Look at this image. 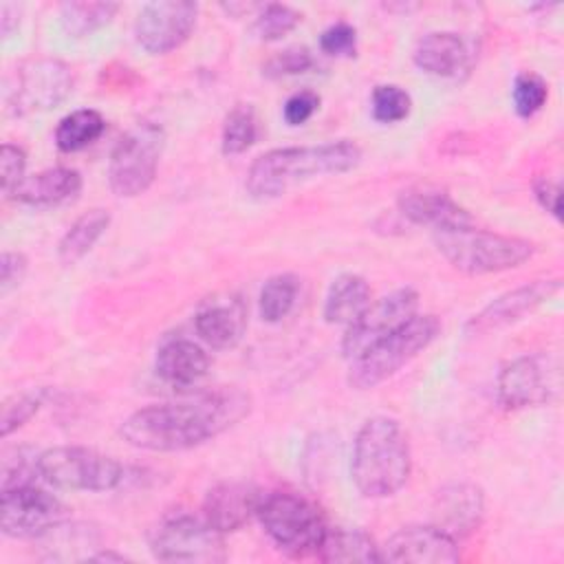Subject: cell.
Segmentation results:
<instances>
[{"label": "cell", "instance_id": "d590c367", "mask_svg": "<svg viewBox=\"0 0 564 564\" xmlns=\"http://www.w3.org/2000/svg\"><path fill=\"white\" fill-rule=\"evenodd\" d=\"M319 48L333 57H352L357 51V31L348 22H335L319 35Z\"/></svg>", "mask_w": 564, "mask_h": 564}, {"label": "cell", "instance_id": "ba28073f", "mask_svg": "<svg viewBox=\"0 0 564 564\" xmlns=\"http://www.w3.org/2000/svg\"><path fill=\"white\" fill-rule=\"evenodd\" d=\"M37 471L44 482L70 491H110L123 480L119 460L82 445H59L40 452Z\"/></svg>", "mask_w": 564, "mask_h": 564}, {"label": "cell", "instance_id": "74e56055", "mask_svg": "<svg viewBox=\"0 0 564 564\" xmlns=\"http://www.w3.org/2000/svg\"><path fill=\"white\" fill-rule=\"evenodd\" d=\"M319 108V95L315 90H297L293 93L286 101H284V108H282V115H284V121L289 126H302L306 123L315 110Z\"/></svg>", "mask_w": 564, "mask_h": 564}, {"label": "cell", "instance_id": "ab89813d", "mask_svg": "<svg viewBox=\"0 0 564 564\" xmlns=\"http://www.w3.org/2000/svg\"><path fill=\"white\" fill-rule=\"evenodd\" d=\"M533 194L535 200L540 203V207L551 214L553 218H560V198H562V189L560 183L549 178V176H540L533 181Z\"/></svg>", "mask_w": 564, "mask_h": 564}, {"label": "cell", "instance_id": "e575fe53", "mask_svg": "<svg viewBox=\"0 0 564 564\" xmlns=\"http://www.w3.org/2000/svg\"><path fill=\"white\" fill-rule=\"evenodd\" d=\"M315 66V57L306 46H289L280 53H275L267 64L262 66V73L267 77H289V75H302Z\"/></svg>", "mask_w": 564, "mask_h": 564}, {"label": "cell", "instance_id": "30bf717a", "mask_svg": "<svg viewBox=\"0 0 564 564\" xmlns=\"http://www.w3.org/2000/svg\"><path fill=\"white\" fill-rule=\"evenodd\" d=\"M68 518L70 509L35 480L2 487L0 527L9 538H44Z\"/></svg>", "mask_w": 564, "mask_h": 564}, {"label": "cell", "instance_id": "f35d334b", "mask_svg": "<svg viewBox=\"0 0 564 564\" xmlns=\"http://www.w3.org/2000/svg\"><path fill=\"white\" fill-rule=\"evenodd\" d=\"M26 273V258L18 251H4L0 260V291L7 295L11 289L20 286Z\"/></svg>", "mask_w": 564, "mask_h": 564}, {"label": "cell", "instance_id": "ffe728a7", "mask_svg": "<svg viewBox=\"0 0 564 564\" xmlns=\"http://www.w3.org/2000/svg\"><path fill=\"white\" fill-rule=\"evenodd\" d=\"M403 218L414 225H427L434 231L471 225V214L460 207L445 189L434 185H412L397 198Z\"/></svg>", "mask_w": 564, "mask_h": 564}, {"label": "cell", "instance_id": "7a4b0ae2", "mask_svg": "<svg viewBox=\"0 0 564 564\" xmlns=\"http://www.w3.org/2000/svg\"><path fill=\"white\" fill-rule=\"evenodd\" d=\"M361 148L348 139L328 141L319 145L278 148L260 154L247 172V194L258 200H269L286 194L289 189L326 176L341 174L357 167Z\"/></svg>", "mask_w": 564, "mask_h": 564}, {"label": "cell", "instance_id": "1f68e13d", "mask_svg": "<svg viewBox=\"0 0 564 564\" xmlns=\"http://www.w3.org/2000/svg\"><path fill=\"white\" fill-rule=\"evenodd\" d=\"M300 20H302V15L289 4H280V2L264 4V7H260V13L256 15L253 33L264 42H273V40H280L286 33H291Z\"/></svg>", "mask_w": 564, "mask_h": 564}, {"label": "cell", "instance_id": "836d02e7", "mask_svg": "<svg viewBox=\"0 0 564 564\" xmlns=\"http://www.w3.org/2000/svg\"><path fill=\"white\" fill-rule=\"evenodd\" d=\"M42 401H44V390H24L9 397L2 403V414H0L2 436H9L18 427H22L40 410Z\"/></svg>", "mask_w": 564, "mask_h": 564}, {"label": "cell", "instance_id": "8992f818", "mask_svg": "<svg viewBox=\"0 0 564 564\" xmlns=\"http://www.w3.org/2000/svg\"><path fill=\"white\" fill-rule=\"evenodd\" d=\"M256 518L271 542L293 557L317 555L326 535L319 509L311 500L291 491L262 494Z\"/></svg>", "mask_w": 564, "mask_h": 564}, {"label": "cell", "instance_id": "4dcf8cb0", "mask_svg": "<svg viewBox=\"0 0 564 564\" xmlns=\"http://www.w3.org/2000/svg\"><path fill=\"white\" fill-rule=\"evenodd\" d=\"M372 117L379 123H397L403 121L412 110V97L405 88L397 84H379L370 97Z\"/></svg>", "mask_w": 564, "mask_h": 564}, {"label": "cell", "instance_id": "44dd1931", "mask_svg": "<svg viewBox=\"0 0 564 564\" xmlns=\"http://www.w3.org/2000/svg\"><path fill=\"white\" fill-rule=\"evenodd\" d=\"M262 494L247 482H218L203 500V518L223 535L245 527L258 511Z\"/></svg>", "mask_w": 564, "mask_h": 564}, {"label": "cell", "instance_id": "2e32d148", "mask_svg": "<svg viewBox=\"0 0 564 564\" xmlns=\"http://www.w3.org/2000/svg\"><path fill=\"white\" fill-rule=\"evenodd\" d=\"M194 328L209 348H234L247 330V304L242 295L223 291L203 300L194 315Z\"/></svg>", "mask_w": 564, "mask_h": 564}, {"label": "cell", "instance_id": "6da1fadb", "mask_svg": "<svg viewBox=\"0 0 564 564\" xmlns=\"http://www.w3.org/2000/svg\"><path fill=\"white\" fill-rule=\"evenodd\" d=\"M251 410L238 388H216L192 397L152 403L132 412L119 427L126 443L148 452H181L203 445L234 427Z\"/></svg>", "mask_w": 564, "mask_h": 564}, {"label": "cell", "instance_id": "8fae6325", "mask_svg": "<svg viewBox=\"0 0 564 564\" xmlns=\"http://www.w3.org/2000/svg\"><path fill=\"white\" fill-rule=\"evenodd\" d=\"M73 68L55 57L29 59L15 73V84L9 90V110L15 117L46 112L57 108L73 93Z\"/></svg>", "mask_w": 564, "mask_h": 564}, {"label": "cell", "instance_id": "7c38bea8", "mask_svg": "<svg viewBox=\"0 0 564 564\" xmlns=\"http://www.w3.org/2000/svg\"><path fill=\"white\" fill-rule=\"evenodd\" d=\"M560 388L557 361L549 355H522L509 361L496 381L498 399L507 410L549 403Z\"/></svg>", "mask_w": 564, "mask_h": 564}, {"label": "cell", "instance_id": "4fadbf2b", "mask_svg": "<svg viewBox=\"0 0 564 564\" xmlns=\"http://www.w3.org/2000/svg\"><path fill=\"white\" fill-rule=\"evenodd\" d=\"M416 308H419V293L410 286L397 289L379 297L377 302H370L366 311L352 324L346 326V333L341 337V355L352 361L375 341L390 335L410 317H414Z\"/></svg>", "mask_w": 564, "mask_h": 564}, {"label": "cell", "instance_id": "4316f807", "mask_svg": "<svg viewBox=\"0 0 564 564\" xmlns=\"http://www.w3.org/2000/svg\"><path fill=\"white\" fill-rule=\"evenodd\" d=\"M106 128L104 117L93 108H79L59 119L55 128V145L62 152H77L101 137Z\"/></svg>", "mask_w": 564, "mask_h": 564}, {"label": "cell", "instance_id": "f1b7e54d", "mask_svg": "<svg viewBox=\"0 0 564 564\" xmlns=\"http://www.w3.org/2000/svg\"><path fill=\"white\" fill-rule=\"evenodd\" d=\"M258 137V119L256 112L249 104H238L234 106L223 123V134H220V148L223 154L234 156L242 154L256 143Z\"/></svg>", "mask_w": 564, "mask_h": 564}, {"label": "cell", "instance_id": "d6a6232c", "mask_svg": "<svg viewBox=\"0 0 564 564\" xmlns=\"http://www.w3.org/2000/svg\"><path fill=\"white\" fill-rule=\"evenodd\" d=\"M546 97H549V86L538 73L524 70L513 79L511 99H513V110L520 117L529 119L535 112H540L542 106L546 104Z\"/></svg>", "mask_w": 564, "mask_h": 564}, {"label": "cell", "instance_id": "9a60e30c", "mask_svg": "<svg viewBox=\"0 0 564 564\" xmlns=\"http://www.w3.org/2000/svg\"><path fill=\"white\" fill-rule=\"evenodd\" d=\"M458 560V540L438 529L436 524L401 527L381 546V562L449 564Z\"/></svg>", "mask_w": 564, "mask_h": 564}, {"label": "cell", "instance_id": "3957f363", "mask_svg": "<svg viewBox=\"0 0 564 564\" xmlns=\"http://www.w3.org/2000/svg\"><path fill=\"white\" fill-rule=\"evenodd\" d=\"M412 454L408 434L390 416H370L357 432L350 478L366 498L394 496L410 478Z\"/></svg>", "mask_w": 564, "mask_h": 564}, {"label": "cell", "instance_id": "d6986e66", "mask_svg": "<svg viewBox=\"0 0 564 564\" xmlns=\"http://www.w3.org/2000/svg\"><path fill=\"white\" fill-rule=\"evenodd\" d=\"M485 516L482 489L474 482H447L443 485L432 502V518L438 529L452 538L471 535Z\"/></svg>", "mask_w": 564, "mask_h": 564}, {"label": "cell", "instance_id": "603a6c76", "mask_svg": "<svg viewBox=\"0 0 564 564\" xmlns=\"http://www.w3.org/2000/svg\"><path fill=\"white\" fill-rule=\"evenodd\" d=\"M82 189V176L73 167H48L24 181L11 194L13 200L31 207H53L75 198Z\"/></svg>", "mask_w": 564, "mask_h": 564}, {"label": "cell", "instance_id": "cb8c5ba5", "mask_svg": "<svg viewBox=\"0 0 564 564\" xmlns=\"http://www.w3.org/2000/svg\"><path fill=\"white\" fill-rule=\"evenodd\" d=\"M370 304V286L357 273H344L333 280L324 300V319L328 324H352Z\"/></svg>", "mask_w": 564, "mask_h": 564}, {"label": "cell", "instance_id": "7402d4cb", "mask_svg": "<svg viewBox=\"0 0 564 564\" xmlns=\"http://www.w3.org/2000/svg\"><path fill=\"white\" fill-rule=\"evenodd\" d=\"M154 368L165 383L174 388H189L207 375L209 355L196 341L174 337L161 344Z\"/></svg>", "mask_w": 564, "mask_h": 564}, {"label": "cell", "instance_id": "83f0119b", "mask_svg": "<svg viewBox=\"0 0 564 564\" xmlns=\"http://www.w3.org/2000/svg\"><path fill=\"white\" fill-rule=\"evenodd\" d=\"M119 4L115 2H64L59 7V24L70 37H84L106 26Z\"/></svg>", "mask_w": 564, "mask_h": 564}, {"label": "cell", "instance_id": "9c48e42d", "mask_svg": "<svg viewBox=\"0 0 564 564\" xmlns=\"http://www.w3.org/2000/svg\"><path fill=\"white\" fill-rule=\"evenodd\" d=\"M150 551L161 562H223L227 557L225 540L203 513L185 511L161 518L150 531Z\"/></svg>", "mask_w": 564, "mask_h": 564}, {"label": "cell", "instance_id": "f546056e", "mask_svg": "<svg viewBox=\"0 0 564 564\" xmlns=\"http://www.w3.org/2000/svg\"><path fill=\"white\" fill-rule=\"evenodd\" d=\"M300 291V280L293 273L269 278L260 291V315L264 322H280L289 315Z\"/></svg>", "mask_w": 564, "mask_h": 564}, {"label": "cell", "instance_id": "8d00e7d4", "mask_svg": "<svg viewBox=\"0 0 564 564\" xmlns=\"http://www.w3.org/2000/svg\"><path fill=\"white\" fill-rule=\"evenodd\" d=\"M24 167H26V154L20 145L2 143L0 150V181H2V194L11 198L15 187L24 181Z\"/></svg>", "mask_w": 564, "mask_h": 564}, {"label": "cell", "instance_id": "e0dca14e", "mask_svg": "<svg viewBox=\"0 0 564 564\" xmlns=\"http://www.w3.org/2000/svg\"><path fill=\"white\" fill-rule=\"evenodd\" d=\"M562 282L555 280H533L527 284H520L496 300H491L480 313H476L467 322V330L474 335L491 333L498 328H505L518 319H522L527 313H533L542 302H546L551 295L560 291Z\"/></svg>", "mask_w": 564, "mask_h": 564}, {"label": "cell", "instance_id": "ac0fdd59", "mask_svg": "<svg viewBox=\"0 0 564 564\" xmlns=\"http://www.w3.org/2000/svg\"><path fill=\"white\" fill-rule=\"evenodd\" d=\"M476 44L456 31H430L414 46V64L434 77L456 79L471 70L476 62Z\"/></svg>", "mask_w": 564, "mask_h": 564}, {"label": "cell", "instance_id": "d4e9b609", "mask_svg": "<svg viewBox=\"0 0 564 564\" xmlns=\"http://www.w3.org/2000/svg\"><path fill=\"white\" fill-rule=\"evenodd\" d=\"M317 557L324 562H381V546L361 529H326Z\"/></svg>", "mask_w": 564, "mask_h": 564}, {"label": "cell", "instance_id": "52a82bcc", "mask_svg": "<svg viewBox=\"0 0 564 564\" xmlns=\"http://www.w3.org/2000/svg\"><path fill=\"white\" fill-rule=\"evenodd\" d=\"M165 148V132L159 123L141 119L115 143L108 161L110 189L121 198L143 194L156 176Z\"/></svg>", "mask_w": 564, "mask_h": 564}, {"label": "cell", "instance_id": "484cf974", "mask_svg": "<svg viewBox=\"0 0 564 564\" xmlns=\"http://www.w3.org/2000/svg\"><path fill=\"white\" fill-rule=\"evenodd\" d=\"M110 225V214L108 209L95 207L88 209L86 214H82L62 236L59 245H57V258L64 267H70L75 262H79L93 247L95 242L104 236V231Z\"/></svg>", "mask_w": 564, "mask_h": 564}, {"label": "cell", "instance_id": "5b68a950", "mask_svg": "<svg viewBox=\"0 0 564 564\" xmlns=\"http://www.w3.org/2000/svg\"><path fill=\"white\" fill-rule=\"evenodd\" d=\"M441 333L436 315H414L390 335L375 341L350 361L348 386L370 390L397 375L405 364L421 355Z\"/></svg>", "mask_w": 564, "mask_h": 564}, {"label": "cell", "instance_id": "277c9868", "mask_svg": "<svg viewBox=\"0 0 564 564\" xmlns=\"http://www.w3.org/2000/svg\"><path fill=\"white\" fill-rule=\"evenodd\" d=\"M434 245L454 269L469 275L498 273L520 267L535 251L531 240L474 229L471 225L434 231Z\"/></svg>", "mask_w": 564, "mask_h": 564}, {"label": "cell", "instance_id": "5bb4252c", "mask_svg": "<svg viewBox=\"0 0 564 564\" xmlns=\"http://www.w3.org/2000/svg\"><path fill=\"white\" fill-rule=\"evenodd\" d=\"M198 4L187 0H159L141 7L134 20V37L150 55L178 48L196 26Z\"/></svg>", "mask_w": 564, "mask_h": 564}]
</instances>
